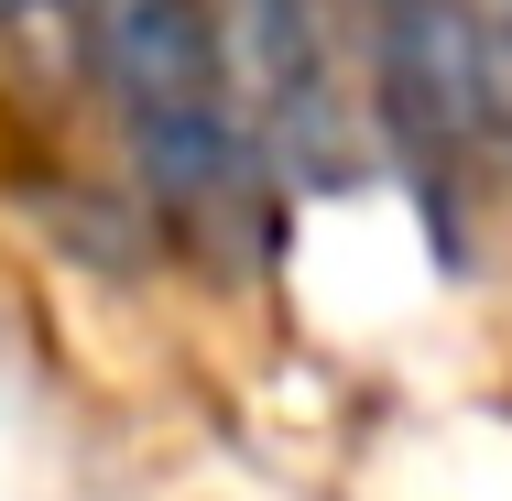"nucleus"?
Instances as JSON below:
<instances>
[{"instance_id": "nucleus-4", "label": "nucleus", "mask_w": 512, "mask_h": 501, "mask_svg": "<svg viewBox=\"0 0 512 501\" xmlns=\"http://www.w3.org/2000/svg\"><path fill=\"white\" fill-rule=\"evenodd\" d=\"M33 11H44V0H0V33H22V22H33Z\"/></svg>"}, {"instance_id": "nucleus-5", "label": "nucleus", "mask_w": 512, "mask_h": 501, "mask_svg": "<svg viewBox=\"0 0 512 501\" xmlns=\"http://www.w3.org/2000/svg\"><path fill=\"white\" fill-rule=\"evenodd\" d=\"M502 22H512V0H502Z\"/></svg>"}, {"instance_id": "nucleus-2", "label": "nucleus", "mask_w": 512, "mask_h": 501, "mask_svg": "<svg viewBox=\"0 0 512 501\" xmlns=\"http://www.w3.org/2000/svg\"><path fill=\"white\" fill-rule=\"evenodd\" d=\"M371 120L436 262H469V207L491 186V22L480 0H371L360 11Z\"/></svg>"}, {"instance_id": "nucleus-3", "label": "nucleus", "mask_w": 512, "mask_h": 501, "mask_svg": "<svg viewBox=\"0 0 512 501\" xmlns=\"http://www.w3.org/2000/svg\"><path fill=\"white\" fill-rule=\"evenodd\" d=\"M229 120L262 164V186H338L360 153V22L349 0H207Z\"/></svg>"}, {"instance_id": "nucleus-1", "label": "nucleus", "mask_w": 512, "mask_h": 501, "mask_svg": "<svg viewBox=\"0 0 512 501\" xmlns=\"http://www.w3.org/2000/svg\"><path fill=\"white\" fill-rule=\"evenodd\" d=\"M77 33H88V77H99L109 131H120L131 186L153 197V218L207 262H240L262 240L273 186H262V164L229 120L207 0H77Z\"/></svg>"}]
</instances>
